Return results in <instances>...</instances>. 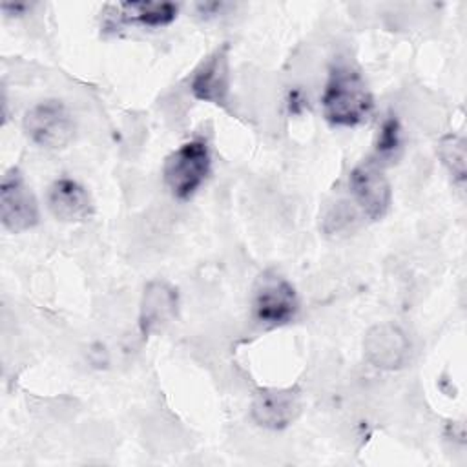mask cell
I'll return each mask as SVG.
<instances>
[{"instance_id":"obj_1","label":"cell","mask_w":467,"mask_h":467,"mask_svg":"<svg viewBox=\"0 0 467 467\" xmlns=\"http://www.w3.org/2000/svg\"><path fill=\"white\" fill-rule=\"evenodd\" d=\"M321 106L327 120L334 126H358L372 113L374 100L359 71L350 66H336L321 95Z\"/></svg>"},{"instance_id":"obj_2","label":"cell","mask_w":467,"mask_h":467,"mask_svg":"<svg viewBox=\"0 0 467 467\" xmlns=\"http://www.w3.org/2000/svg\"><path fill=\"white\" fill-rule=\"evenodd\" d=\"M212 157L204 140L195 139L171 151L162 168L164 182L173 197L190 199L210 175Z\"/></svg>"},{"instance_id":"obj_3","label":"cell","mask_w":467,"mask_h":467,"mask_svg":"<svg viewBox=\"0 0 467 467\" xmlns=\"http://www.w3.org/2000/svg\"><path fill=\"white\" fill-rule=\"evenodd\" d=\"M252 305L255 319L268 327L290 323L299 310L296 288L275 272H265L259 275Z\"/></svg>"},{"instance_id":"obj_4","label":"cell","mask_w":467,"mask_h":467,"mask_svg":"<svg viewBox=\"0 0 467 467\" xmlns=\"http://www.w3.org/2000/svg\"><path fill=\"white\" fill-rule=\"evenodd\" d=\"M24 131L38 146L58 150L73 139L75 120L60 100H44L27 109Z\"/></svg>"},{"instance_id":"obj_5","label":"cell","mask_w":467,"mask_h":467,"mask_svg":"<svg viewBox=\"0 0 467 467\" xmlns=\"http://www.w3.org/2000/svg\"><path fill=\"white\" fill-rule=\"evenodd\" d=\"M0 219L2 224L13 234H20L33 228L40 219L35 193L27 186L18 168H11L2 179Z\"/></svg>"},{"instance_id":"obj_6","label":"cell","mask_w":467,"mask_h":467,"mask_svg":"<svg viewBox=\"0 0 467 467\" xmlns=\"http://www.w3.org/2000/svg\"><path fill=\"white\" fill-rule=\"evenodd\" d=\"M348 188L354 202L370 221H378L389 212L392 201L390 184L376 162L358 164L348 175Z\"/></svg>"},{"instance_id":"obj_7","label":"cell","mask_w":467,"mask_h":467,"mask_svg":"<svg viewBox=\"0 0 467 467\" xmlns=\"http://www.w3.org/2000/svg\"><path fill=\"white\" fill-rule=\"evenodd\" d=\"M363 354L376 368L398 370L410 358V341L398 325L378 323L365 334Z\"/></svg>"},{"instance_id":"obj_8","label":"cell","mask_w":467,"mask_h":467,"mask_svg":"<svg viewBox=\"0 0 467 467\" xmlns=\"http://www.w3.org/2000/svg\"><path fill=\"white\" fill-rule=\"evenodd\" d=\"M179 294L162 279H153L144 286L139 306V328L140 334L157 336L162 334L177 317Z\"/></svg>"},{"instance_id":"obj_9","label":"cell","mask_w":467,"mask_h":467,"mask_svg":"<svg viewBox=\"0 0 467 467\" xmlns=\"http://www.w3.org/2000/svg\"><path fill=\"white\" fill-rule=\"evenodd\" d=\"M190 89L195 99L224 106L230 91V60H228V44L217 47L208 55L201 66L195 69L190 80Z\"/></svg>"},{"instance_id":"obj_10","label":"cell","mask_w":467,"mask_h":467,"mask_svg":"<svg viewBox=\"0 0 467 467\" xmlns=\"http://www.w3.org/2000/svg\"><path fill=\"white\" fill-rule=\"evenodd\" d=\"M252 418L265 429H285L301 412V396L294 389H261L250 407Z\"/></svg>"},{"instance_id":"obj_11","label":"cell","mask_w":467,"mask_h":467,"mask_svg":"<svg viewBox=\"0 0 467 467\" xmlns=\"http://www.w3.org/2000/svg\"><path fill=\"white\" fill-rule=\"evenodd\" d=\"M47 208L60 221H82L93 212L89 193L73 179H57L47 192Z\"/></svg>"},{"instance_id":"obj_12","label":"cell","mask_w":467,"mask_h":467,"mask_svg":"<svg viewBox=\"0 0 467 467\" xmlns=\"http://www.w3.org/2000/svg\"><path fill=\"white\" fill-rule=\"evenodd\" d=\"M115 15L122 22H135L146 27H162L175 20L179 5L173 2H120Z\"/></svg>"},{"instance_id":"obj_13","label":"cell","mask_w":467,"mask_h":467,"mask_svg":"<svg viewBox=\"0 0 467 467\" xmlns=\"http://www.w3.org/2000/svg\"><path fill=\"white\" fill-rule=\"evenodd\" d=\"M438 155L456 182L465 181V139L460 135H445L438 142Z\"/></svg>"},{"instance_id":"obj_14","label":"cell","mask_w":467,"mask_h":467,"mask_svg":"<svg viewBox=\"0 0 467 467\" xmlns=\"http://www.w3.org/2000/svg\"><path fill=\"white\" fill-rule=\"evenodd\" d=\"M400 148V126L396 119H387L381 128H379V135H378V142H376V151L381 157H392L394 151Z\"/></svg>"}]
</instances>
